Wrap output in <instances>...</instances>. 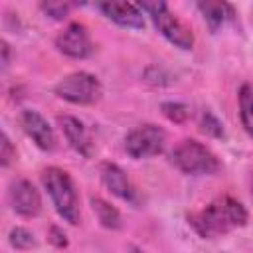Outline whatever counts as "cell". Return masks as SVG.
Masks as SVG:
<instances>
[{
    "label": "cell",
    "mask_w": 253,
    "mask_h": 253,
    "mask_svg": "<svg viewBox=\"0 0 253 253\" xmlns=\"http://www.w3.org/2000/svg\"><path fill=\"white\" fill-rule=\"evenodd\" d=\"M91 208H93V211H95V215L103 227H107V229H119L121 227V213L113 204H109L103 198H91Z\"/></svg>",
    "instance_id": "5bb4252c"
},
{
    "label": "cell",
    "mask_w": 253,
    "mask_h": 253,
    "mask_svg": "<svg viewBox=\"0 0 253 253\" xmlns=\"http://www.w3.org/2000/svg\"><path fill=\"white\" fill-rule=\"evenodd\" d=\"M170 162L182 172L190 176H211L221 170L217 156L202 142L194 138H184L170 152Z\"/></svg>",
    "instance_id": "3957f363"
},
{
    "label": "cell",
    "mask_w": 253,
    "mask_h": 253,
    "mask_svg": "<svg viewBox=\"0 0 253 253\" xmlns=\"http://www.w3.org/2000/svg\"><path fill=\"white\" fill-rule=\"evenodd\" d=\"M140 10L152 20L154 28L176 47L180 49H192L194 47V34L192 30L176 16L172 14V10L168 8L166 2L162 0H146V2H140L138 4Z\"/></svg>",
    "instance_id": "277c9868"
},
{
    "label": "cell",
    "mask_w": 253,
    "mask_h": 253,
    "mask_svg": "<svg viewBox=\"0 0 253 253\" xmlns=\"http://www.w3.org/2000/svg\"><path fill=\"white\" fill-rule=\"evenodd\" d=\"M97 8L103 12L105 18H109L121 28H132V30L144 28V12L140 10L138 4L109 0V2H99Z\"/></svg>",
    "instance_id": "8fae6325"
},
{
    "label": "cell",
    "mask_w": 253,
    "mask_h": 253,
    "mask_svg": "<svg viewBox=\"0 0 253 253\" xmlns=\"http://www.w3.org/2000/svg\"><path fill=\"white\" fill-rule=\"evenodd\" d=\"M57 125L61 128L67 144L77 154H81L85 158L93 156V140H91V134H89L87 126L79 119H75L71 115H61V117H57Z\"/></svg>",
    "instance_id": "7c38bea8"
},
{
    "label": "cell",
    "mask_w": 253,
    "mask_h": 253,
    "mask_svg": "<svg viewBox=\"0 0 253 253\" xmlns=\"http://www.w3.org/2000/svg\"><path fill=\"white\" fill-rule=\"evenodd\" d=\"M53 93L71 105H95L103 95V87L93 73L73 71L55 83Z\"/></svg>",
    "instance_id": "5b68a950"
},
{
    "label": "cell",
    "mask_w": 253,
    "mask_h": 253,
    "mask_svg": "<svg viewBox=\"0 0 253 253\" xmlns=\"http://www.w3.org/2000/svg\"><path fill=\"white\" fill-rule=\"evenodd\" d=\"M239 117L245 132L253 138V87L241 85L239 89Z\"/></svg>",
    "instance_id": "9a60e30c"
},
{
    "label": "cell",
    "mask_w": 253,
    "mask_h": 253,
    "mask_svg": "<svg viewBox=\"0 0 253 253\" xmlns=\"http://www.w3.org/2000/svg\"><path fill=\"white\" fill-rule=\"evenodd\" d=\"M8 202L12 210L22 217H36L42 211V198L30 180H14L8 188Z\"/></svg>",
    "instance_id": "ba28073f"
},
{
    "label": "cell",
    "mask_w": 253,
    "mask_h": 253,
    "mask_svg": "<svg viewBox=\"0 0 253 253\" xmlns=\"http://www.w3.org/2000/svg\"><path fill=\"white\" fill-rule=\"evenodd\" d=\"M251 192H253V176H251Z\"/></svg>",
    "instance_id": "603a6c76"
},
{
    "label": "cell",
    "mask_w": 253,
    "mask_h": 253,
    "mask_svg": "<svg viewBox=\"0 0 253 253\" xmlns=\"http://www.w3.org/2000/svg\"><path fill=\"white\" fill-rule=\"evenodd\" d=\"M40 8H42L49 18H53V20H63V18L69 14L71 4H67V2H42Z\"/></svg>",
    "instance_id": "d6986e66"
},
{
    "label": "cell",
    "mask_w": 253,
    "mask_h": 253,
    "mask_svg": "<svg viewBox=\"0 0 253 253\" xmlns=\"http://www.w3.org/2000/svg\"><path fill=\"white\" fill-rule=\"evenodd\" d=\"M10 65V45L6 40H2V67L6 69Z\"/></svg>",
    "instance_id": "7402d4cb"
},
{
    "label": "cell",
    "mask_w": 253,
    "mask_h": 253,
    "mask_svg": "<svg viewBox=\"0 0 253 253\" xmlns=\"http://www.w3.org/2000/svg\"><path fill=\"white\" fill-rule=\"evenodd\" d=\"M14 158H16V148L12 146L8 134L2 132V140H0V164L2 166H8Z\"/></svg>",
    "instance_id": "ffe728a7"
},
{
    "label": "cell",
    "mask_w": 253,
    "mask_h": 253,
    "mask_svg": "<svg viewBox=\"0 0 253 253\" xmlns=\"http://www.w3.org/2000/svg\"><path fill=\"white\" fill-rule=\"evenodd\" d=\"M200 130L204 134H208V136H213V138H221L223 136V125L210 111H204L200 115Z\"/></svg>",
    "instance_id": "e0dca14e"
},
{
    "label": "cell",
    "mask_w": 253,
    "mask_h": 253,
    "mask_svg": "<svg viewBox=\"0 0 253 253\" xmlns=\"http://www.w3.org/2000/svg\"><path fill=\"white\" fill-rule=\"evenodd\" d=\"M160 109H162L164 117L170 119V121H174V123H184V121L188 119V115H190L188 107L182 105V103H172V101H168V103H162Z\"/></svg>",
    "instance_id": "ac0fdd59"
},
{
    "label": "cell",
    "mask_w": 253,
    "mask_h": 253,
    "mask_svg": "<svg viewBox=\"0 0 253 253\" xmlns=\"http://www.w3.org/2000/svg\"><path fill=\"white\" fill-rule=\"evenodd\" d=\"M20 125L24 128V132L34 140V144L38 148L47 150V152H51L55 148V144H57L55 132H53L51 125L47 123V119L43 115H40L34 109H26L20 115Z\"/></svg>",
    "instance_id": "9c48e42d"
},
{
    "label": "cell",
    "mask_w": 253,
    "mask_h": 253,
    "mask_svg": "<svg viewBox=\"0 0 253 253\" xmlns=\"http://www.w3.org/2000/svg\"><path fill=\"white\" fill-rule=\"evenodd\" d=\"M10 245L14 247V249H20V251H26V249H32V247H36V237H34V233L30 231V229H26V227H14L12 231H10Z\"/></svg>",
    "instance_id": "2e32d148"
},
{
    "label": "cell",
    "mask_w": 253,
    "mask_h": 253,
    "mask_svg": "<svg viewBox=\"0 0 253 253\" xmlns=\"http://www.w3.org/2000/svg\"><path fill=\"white\" fill-rule=\"evenodd\" d=\"M188 223L200 237L217 239L231 233L233 229L243 227L247 223V210L239 200L231 196H219L202 210L188 215Z\"/></svg>",
    "instance_id": "6da1fadb"
},
{
    "label": "cell",
    "mask_w": 253,
    "mask_h": 253,
    "mask_svg": "<svg viewBox=\"0 0 253 253\" xmlns=\"http://www.w3.org/2000/svg\"><path fill=\"white\" fill-rule=\"evenodd\" d=\"M164 146H166V132L162 126L152 123L138 125L125 136V150L134 160L152 158L160 154Z\"/></svg>",
    "instance_id": "8992f818"
},
{
    "label": "cell",
    "mask_w": 253,
    "mask_h": 253,
    "mask_svg": "<svg viewBox=\"0 0 253 253\" xmlns=\"http://www.w3.org/2000/svg\"><path fill=\"white\" fill-rule=\"evenodd\" d=\"M196 8L204 16V20H206V24L210 26L211 32H217L225 24V20L229 16H233V8L227 2H210V0H206V2H198Z\"/></svg>",
    "instance_id": "4fadbf2b"
},
{
    "label": "cell",
    "mask_w": 253,
    "mask_h": 253,
    "mask_svg": "<svg viewBox=\"0 0 253 253\" xmlns=\"http://www.w3.org/2000/svg\"><path fill=\"white\" fill-rule=\"evenodd\" d=\"M42 184H43L57 215L63 221L77 225L79 223V196H77L71 176L63 168L47 166L42 172Z\"/></svg>",
    "instance_id": "7a4b0ae2"
},
{
    "label": "cell",
    "mask_w": 253,
    "mask_h": 253,
    "mask_svg": "<svg viewBox=\"0 0 253 253\" xmlns=\"http://www.w3.org/2000/svg\"><path fill=\"white\" fill-rule=\"evenodd\" d=\"M55 47L71 57V59H85L95 51V45L91 42L89 30L79 24V22H71L67 24L57 36H55Z\"/></svg>",
    "instance_id": "52a82bcc"
},
{
    "label": "cell",
    "mask_w": 253,
    "mask_h": 253,
    "mask_svg": "<svg viewBox=\"0 0 253 253\" xmlns=\"http://www.w3.org/2000/svg\"><path fill=\"white\" fill-rule=\"evenodd\" d=\"M99 172H101L103 186L113 196L128 202V204H138V192H136L134 184L130 182V178L126 176V172L121 166H117L115 162H103Z\"/></svg>",
    "instance_id": "30bf717a"
},
{
    "label": "cell",
    "mask_w": 253,
    "mask_h": 253,
    "mask_svg": "<svg viewBox=\"0 0 253 253\" xmlns=\"http://www.w3.org/2000/svg\"><path fill=\"white\" fill-rule=\"evenodd\" d=\"M49 243L53 245V247H57V249H63V247H67V237H65V233L57 227V225H53L51 229H49Z\"/></svg>",
    "instance_id": "44dd1931"
}]
</instances>
